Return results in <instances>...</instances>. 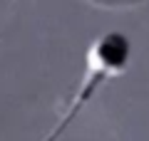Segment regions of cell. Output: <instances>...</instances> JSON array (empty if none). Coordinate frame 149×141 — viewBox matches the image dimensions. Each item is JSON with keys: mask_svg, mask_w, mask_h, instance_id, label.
I'll return each mask as SVG.
<instances>
[{"mask_svg": "<svg viewBox=\"0 0 149 141\" xmlns=\"http://www.w3.org/2000/svg\"><path fill=\"white\" fill-rule=\"evenodd\" d=\"M129 57H132V42H129L127 35L112 30V32H102L100 37H95L92 45L87 47V55H85V77H82L80 87L74 92L72 102L67 104V111L62 114V119L57 121V126L42 141H55L72 124L74 116L82 111V106L95 97V92L100 89L102 82L127 72Z\"/></svg>", "mask_w": 149, "mask_h": 141, "instance_id": "obj_1", "label": "cell"}, {"mask_svg": "<svg viewBox=\"0 0 149 141\" xmlns=\"http://www.w3.org/2000/svg\"><path fill=\"white\" fill-rule=\"evenodd\" d=\"M95 5H104V8H134L139 3H147V0H90Z\"/></svg>", "mask_w": 149, "mask_h": 141, "instance_id": "obj_2", "label": "cell"}]
</instances>
